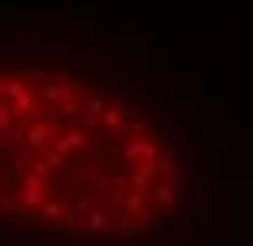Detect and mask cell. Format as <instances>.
Segmentation results:
<instances>
[{
	"mask_svg": "<svg viewBox=\"0 0 253 246\" xmlns=\"http://www.w3.org/2000/svg\"><path fill=\"white\" fill-rule=\"evenodd\" d=\"M128 180H131V190L135 194H141V190L151 184V171L148 168H141V171H128Z\"/></svg>",
	"mask_w": 253,
	"mask_h": 246,
	"instance_id": "cell-5",
	"label": "cell"
},
{
	"mask_svg": "<svg viewBox=\"0 0 253 246\" xmlns=\"http://www.w3.org/2000/svg\"><path fill=\"white\" fill-rule=\"evenodd\" d=\"M155 200H158L161 207H168L171 200H174V187L171 184H155Z\"/></svg>",
	"mask_w": 253,
	"mask_h": 246,
	"instance_id": "cell-8",
	"label": "cell"
},
{
	"mask_svg": "<svg viewBox=\"0 0 253 246\" xmlns=\"http://www.w3.org/2000/svg\"><path fill=\"white\" fill-rule=\"evenodd\" d=\"M155 154H158V148H155V144L151 141H141V138H131L128 141V148H125V158H128V161H155Z\"/></svg>",
	"mask_w": 253,
	"mask_h": 246,
	"instance_id": "cell-2",
	"label": "cell"
},
{
	"mask_svg": "<svg viewBox=\"0 0 253 246\" xmlns=\"http://www.w3.org/2000/svg\"><path fill=\"white\" fill-rule=\"evenodd\" d=\"M23 138H27L30 148H43V144H46V135L40 132V128H27V135H23Z\"/></svg>",
	"mask_w": 253,
	"mask_h": 246,
	"instance_id": "cell-10",
	"label": "cell"
},
{
	"mask_svg": "<svg viewBox=\"0 0 253 246\" xmlns=\"http://www.w3.org/2000/svg\"><path fill=\"white\" fill-rule=\"evenodd\" d=\"M3 95H10V102L23 99V95H27V82H23V79H7V92Z\"/></svg>",
	"mask_w": 253,
	"mask_h": 246,
	"instance_id": "cell-7",
	"label": "cell"
},
{
	"mask_svg": "<svg viewBox=\"0 0 253 246\" xmlns=\"http://www.w3.org/2000/svg\"><path fill=\"white\" fill-rule=\"evenodd\" d=\"M89 210H92V200L83 197V200H79V213H89Z\"/></svg>",
	"mask_w": 253,
	"mask_h": 246,
	"instance_id": "cell-15",
	"label": "cell"
},
{
	"mask_svg": "<svg viewBox=\"0 0 253 246\" xmlns=\"http://www.w3.org/2000/svg\"><path fill=\"white\" fill-rule=\"evenodd\" d=\"M53 148H56L59 154H73V151H79V148H85V135L83 132H63L56 138V144H53Z\"/></svg>",
	"mask_w": 253,
	"mask_h": 246,
	"instance_id": "cell-3",
	"label": "cell"
},
{
	"mask_svg": "<svg viewBox=\"0 0 253 246\" xmlns=\"http://www.w3.org/2000/svg\"><path fill=\"white\" fill-rule=\"evenodd\" d=\"M158 171L165 174V177H171V187H174V190L181 187V180H184V174H181V168H178V161H174V158H165V161L158 164Z\"/></svg>",
	"mask_w": 253,
	"mask_h": 246,
	"instance_id": "cell-4",
	"label": "cell"
},
{
	"mask_svg": "<svg viewBox=\"0 0 253 246\" xmlns=\"http://www.w3.org/2000/svg\"><path fill=\"white\" fill-rule=\"evenodd\" d=\"M43 161H46V164H49L53 171H63V161H66V158H63V154L56 151V148H53V151H46V158H43Z\"/></svg>",
	"mask_w": 253,
	"mask_h": 246,
	"instance_id": "cell-11",
	"label": "cell"
},
{
	"mask_svg": "<svg viewBox=\"0 0 253 246\" xmlns=\"http://www.w3.org/2000/svg\"><path fill=\"white\" fill-rule=\"evenodd\" d=\"M63 115H79V102H66L63 105Z\"/></svg>",
	"mask_w": 253,
	"mask_h": 246,
	"instance_id": "cell-13",
	"label": "cell"
},
{
	"mask_svg": "<svg viewBox=\"0 0 253 246\" xmlns=\"http://www.w3.org/2000/svg\"><path fill=\"white\" fill-rule=\"evenodd\" d=\"M79 89H83V82H76V79H73V82H66L63 85V99H66V102H73L76 95H79Z\"/></svg>",
	"mask_w": 253,
	"mask_h": 246,
	"instance_id": "cell-12",
	"label": "cell"
},
{
	"mask_svg": "<svg viewBox=\"0 0 253 246\" xmlns=\"http://www.w3.org/2000/svg\"><path fill=\"white\" fill-rule=\"evenodd\" d=\"M33 79H37V82H46L49 72H46V69H33Z\"/></svg>",
	"mask_w": 253,
	"mask_h": 246,
	"instance_id": "cell-14",
	"label": "cell"
},
{
	"mask_svg": "<svg viewBox=\"0 0 253 246\" xmlns=\"http://www.w3.org/2000/svg\"><path fill=\"white\" fill-rule=\"evenodd\" d=\"M43 217L46 220H63L66 213H63V204H56V200H46L43 204Z\"/></svg>",
	"mask_w": 253,
	"mask_h": 246,
	"instance_id": "cell-9",
	"label": "cell"
},
{
	"mask_svg": "<svg viewBox=\"0 0 253 246\" xmlns=\"http://www.w3.org/2000/svg\"><path fill=\"white\" fill-rule=\"evenodd\" d=\"M0 92H7V79H3V66H0Z\"/></svg>",
	"mask_w": 253,
	"mask_h": 246,
	"instance_id": "cell-16",
	"label": "cell"
},
{
	"mask_svg": "<svg viewBox=\"0 0 253 246\" xmlns=\"http://www.w3.org/2000/svg\"><path fill=\"white\" fill-rule=\"evenodd\" d=\"M43 197H46V190H43V180L33 177V174H27V177L20 180V204L23 207H40L43 204Z\"/></svg>",
	"mask_w": 253,
	"mask_h": 246,
	"instance_id": "cell-1",
	"label": "cell"
},
{
	"mask_svg": "<svg viewBox=\"0 0 253 246\" xmlns=\"http://www.w3.org/2000/svg\"><path fill=\"white\" fill-rule=\"evenodd\" d=\"M105 227H109V213L92 210V213H89V233H105Z\"/></svg>",
	"mask_w": 253,
	"mask_h": 246,
	"instance_id": "cell-6",
	"label": "cell"
}]
</instances>
